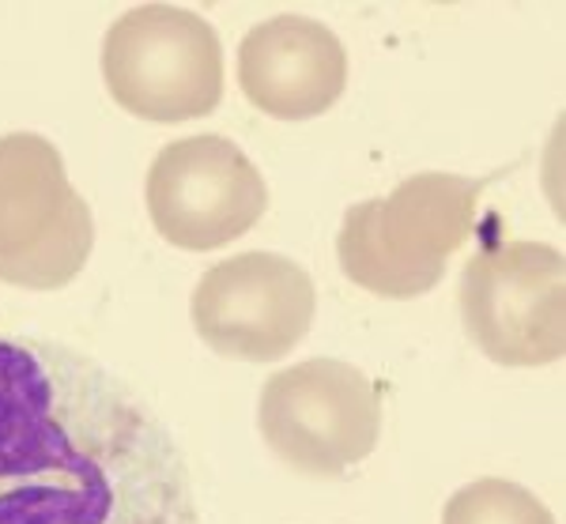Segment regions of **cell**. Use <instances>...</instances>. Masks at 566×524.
<instances>
[{"mask_svg":"<svg viewBox=\"0 0 566 524\" xmlns=\"http://www.w3.org/2000/svg\"><path fill=\"white\" fill-rule=\"evenodd\" d=\"M0 524H200L178 438L98 358L0 336Z\"/></svg>","mask_w":566,"mask_h":524,"instance_id":"6da1fadb","label":"cell"},{"mask_svg":"<svg viewBox=\"0 0 566 524\" xmlns=\"http://www.w3.org/2000/svg\"><path fill=\"white\" fill-rule=\"evenodd\" d=\"M480 181L427 170L389 197L352 205L336 234V256L355 287L381 298H419L446 275V261L476 227Z\"/></svg>","mask_w":566,"mask_h":524,"instance_id":"7a4b0ae2","label":"cell"},{"mask_svg":"<svg viewBox=\"0 0 566 524\" xmlns=\"http://www.w3.org/2000/svg\"><path fill=\"white\" fill-rule=\"evenodd\" d=\"M103 80L114 103L155 125L208 117L223 103V45L178 4H140L109 23Z\"/></svg>","mask_w":566,"mask_h":524,"instance_id":"3957f363","label":"cell"},{"mask_svg":"<svg viewBox=\"0 0 566 524\" xmlns=\"http://www.w3.org/2000/svg\"><path fill=\"white\" fill-rule=\"evenodd\" d=\"M95 223L65 159L39 133L0 136V283L57 291L84 272Z\"/></svg>","mask_w":566,"mask_h":524,"instance_id":"277c9868","label":"cell"},{"mask_svg":"<svg viewBox=\"0 0 566 524\" xmlns=\"http://www.w3.org/2000/svg\"><path fill=\"white\" fill-rule=\"evenodd\" d=\"M258 427L287 468L336 480L378 446L381 389L352 363L306 358L264 381Z\"/></svg>","mask_w":566,"mask_h":524,"instance_id":"5b68a950","label":"cell"},{"mask_svg":"<svg viewBox=\"0 0 566 524\" xmlns=\"http://www.w3.org/2000/svg\"><path fill=\"white\" fill-rule=\"evenodd\" d=\"M469 339L499 366H547L566 352V264L555 245L502 242L461 272Z\"/></svg>","mask_w":566,"mask_h":524,"instance_id":"8992f818","label":"cell"},{"mask_svg":"<svg viewBox=\"0 0 566 524\" xmlns=\"http://www.w3.org/2000/svg\"><path fill=\"white\" fill-rule=\"evenodd\" d=\"M151 227L189 253L223 250L261 223L269 186L261 170L227 136H186L155 155L148 170Z\"/></svg>","mask_w":566,"mask_h":524,"instance_id":"52a82bcc","label":"cell"},{"mask_svg":"<svg viewBox=\"0 0 566 524\" xmlns=\"http://www.w3.org/2000/svg\"><path fill=\"white\" fill-rule=\"evenodd\" d=\"M317 294L303 264L280 253H239L212 264L193 291L197 336L223 358L276 363L314 325Z\"/></svg>","mask_w":566,"mask_h":524,"instance_id":"ba28073f","label":"cell"},{"mask_svg":"<svg viewBox=\"0 0 566 524\" xmlns=\"http://www.w3.org/2000/svg\"><path fill=\"white\" fill-rule=\"evenodd\" d=\"M239 87L261 114L306 122L340 103L348 87V53L325 23L272 15L239 45Z\"/></svg>","mask_w":566,"mask_h":524,"instance_id":"9c48e42d","label":"cell"},{"mask_svg":"<svg viewBox=\"0 0 566 524\" xmlns=\"http://www.w3.org/2000/svg\"><path fill=\"white\" fill-rule=\"evenodd\" d=\"M442 524H555V517L525 486L510 480H476L446 502Z\"/></svg>","mask_w":566,"mask_h":524,"instance_id":"30bf717a","label":"cell"}]
</instances>
